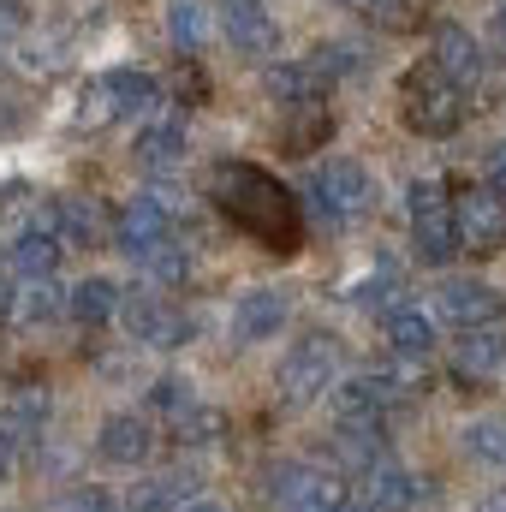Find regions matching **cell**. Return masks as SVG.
I'll return each mask as SVG.
<instances>
[{"label":"cell","instance_id":"cell-20","mask_svg":"<svg viewBox=\"0 0 506 512\" xmlns=\"http://www.w3.org/2000/svg\"><path fill=\"white\" fill-rule=\"evenodd\" d=\"M453 376L459 382H495L506 376V340L501 334H465L453 352Z\"/></svg>","mask_w":506,"mask_h":512},{"label":"cell","instance_id":"cell-6","mask_svg":"<svg viewBox=\"0 0 506 512\" xmlns=\"http://www.w3.org/2000/svg\"><path fill=\"white\" fill-rule=\"evenodd\" d=\"M114 322L126 328L131 346H143V352H179V346H191V316L167 292H120Z\"/></svg>","mask_w":506,"mask_h":512},{"label":"cell","instance_id":"cell-13","mask_svg":"<svg viewBox=\"0 0 506 512\" xmlns=\"http://www.w3.org/2000/svg\"><path fill=\"white\" fill-rule=\"evenodd\" d=\"M221 36L233 42L239 60H268L280 48V24L262 0H221Z\"/></svg>","mask_w":506,"mask_h":512},{"label":"cell","instance_id":"cell-21","mask_svg":"<svg viewBox=\"0 0 506 512\" xmlns=\"http://www.w3.org/2000/svg\"><path fill=\"white\" fill-rule=\"evenodd\" d=\"M328 137H334V114H328V102L286 108V120H280V143H286V155H310V149H322Z\"/></svg>","mask_w":506,"mask_h":512},{"label":"cell","instance_id":"cell-33","mask_svg":"<svg viewBox=\"0 0 506 512\" xmlns=\"http://www.w3.org/2000/svg\"><path fill=\"white\" fill-rule=\"evenodd\" d=\"M30 30V6L24 0H0V42L6 36H24Z\"/></svg>","mask_w":506,"mask_h":512},{"label":"cell","instance_id":"cell-3","mask_svg":"<svg viewBox=\"0 0 506 512\" xmlns=\"http://www.w3.org/2000/svg\"><path fill=\"white\" fill-rule=\"evenodd\" d=\"M155 102H161V84H155L149 72H137V66H114V72H102V78L84 84V96H78V126L84 131H108V126H120V120L149 114Z\"/></svg>","mask_w":506,"mask_h":512},{"label":"cell","instance_id":"cell-34","mask_svg":"<svg viewBox=\"0 0 506 512\" xmlns=\"http://www.w3.org/2000/svg\"><path fill=\"white\" fill-rule=\"evenodd\" d=\"M489 185L506 197V143H495V149H489Z\"/></svg>","mask_w":506,"mask_h":512},{"label":"cell","instance_id":"cell-29","mask_svg":"<svg viewBox=\"0 0 506 512\" xmlns=\"http://www.w3.org/2000/svg\"><path fill=\"white\" fill-rule=\"evenodd\" d=\"M167 36H173V48H179V54H197V48H203V36H209L203 6H197V0H173V6H167Z\"/></svg>","mask_w":506,"mask_h":512},{"label":"cell","instance_id":"cell-8","mask_svg":"<svg viewBox=\"0 0 506 512\" xmlns=\"http://www.w3.org/2000/svg\"><path fill=\"white\" fill-rule=\"evenodd\" d=\"M453 233H459V251L471 256L506 251V197L495 185H465L453 197Z\"/></svg>","mask_w":506,"mask_h":512},{"label":"cell","instance_id":"cell-24","mask_svg":"<svg viewBox=\"0 0 506 512\" xmlns=\"http://www.w3.org/2000/svg\"><path fill=\"white\" fill-rule=\"evenodd\" d=\"M459 447H465V459H477V465H495L506 471V417H471L465 429H459Z\"/></svg>","mask_w":506,"mask_h":512},{"label":"cell","instance_id":"cell-23","mask_svg":"<svg viewBox=\"0 0 506 512\" xmlns=\"http://www.w3.org/2000/svg\"><path fill=\"white\" fill-rule=\"evenodd\" d=\"M66 310H72L84 328H102V322H114V310H120V286H114L108 274H90V280H78V286L66 292Z\"/></svg>","mask_w":506,"mask_h":512},{"label":"cell","instance_id":"cell-9","mask_svg":"<svg viewBox=\"0 0 506 512\" xmlns=\"http://www.w3.org/2000/svg\"><path fill=\"white\" fill-rule=\"evenodd\" d=\"M274 501L286 512H364L340 477H328L316 465H280L274 471Z\"/></svg>","mask_w":506,"mask_h":512},{"label":"cell","instance_id":"cell-26","mask_svg":"<svg viewBox=\"0 0 506 512\" xmlns=\"http://www.w3.org/2000/svg\"><path fill=\"white\" fill-rule=\"evenodd\" d=\"M221 435H227V411L209 405V399H197V405L173 423V441H179V447H209V441H221Z\"/></svg>","mask_w":506,"mask_h":512},{"label":"cell","instance_id":"cell-30","mask_svg":"<svg viewBox=\"0 0 506 512\" xmlns=\"http://www.w3.org/2000/svg\"><path fill=\"white\" fill-rule=\"evenodd\" d=\"M197 399H203V393H197V382H191V376H161V382L149 387V405H155L167 423H179Z\"/></svg>","mask_w":506,"mask_h":512},{"label":"cell","instance_id":"cell-12","mask_svg":"<svg viewBox=\"0 0 506 512\" xmlns=\"http://www.w3.org/2000/svg\"><path fill=\"white\" fill-rule=\"evenodd\" d=\"M501 310H506V298L489 280H447L435 292V316L453 322L459 334H483L489 322H501Z\"/></svg>","mask_w":506,"mask_h":512},{"label":"cell","instance_id":"cell-35","mask_svg":"<svg viewBox=\"0 0 506 512\" xmlns=\"http://www.w3.org/2000/svg\"><path fill=\"white\" fill-rule=\"evenodd\" d=\"M12 471H18V453H12V435L0 423V483H12Z\"/></svg>","mask_w":506,"mask_h":512},{"label":"cell","instance_id":"cell-28","mask_svg":"<svg viewBox=\"0 0 506 512\" xmlns=\"http://www.w3.org/2000/svg\"><path fill=\"white\" fill-rule=\"evenodd\" d=\"M42 512H120V501L102 489V483H66V489H54Z\"/></svg>","mask_w":506,"mask_h":512},{"label":"cell","instance_id":"cell-4","mask_svg":"<svg viewBox=\"0 0 506 512\" xmlns=\"http://www.w3.org/2000/svg\"><path fill=\"white\" fill-rule=\"evenodd\" d=\"M399 120L417 131V137H453V131L465 126V96L429 60H417L399 78Z\"/></svg>","mask_w":506,"mask_h":512},{"label":"cell","instance_id":"cell-17","mask_svg":"<svg viewBox=\"0 0 506 512\" xmlns=\"http://www.w3.org/2000/svg\"><path fill=\"white\" fill-rule=\"evenodd\" d=\"M286 316H292V298H286L280 286H251V292H239V304H233V340H239V346L274 340V334L286 328Z\"/></svg>","mask_w":506,"mask_h":512},{"label":"cell","instance_id":"cell-1","mask_svg":"<svg viewBox=\"0 0 506 512\" xmlns=\"http://www.w3.org/2000/svg\"><path fill=\"white\" fill-rule=\"evenodd\" d=\"M215 209L227 215L233 233H245L268 256H298L304 251V203L256 161H221L209 179Z\"/></svg>","mask_w":506,"mask_h":512},{"label":"cell","instance_id":"cell-2","mask_svg":"<svg viewBox=\"0 0 506 512\" xmlns=\"http://www.w3.org/2000/svg\"><path fill=\"white\" fill-rule=\"evenodd\" d=\"M340 376H346L340 340H334L328 328H310V334H298V340L286 346V358H280V370H274V393H280L286 411H304V405L328 399V393L340 387Z\"/></svg>","mask_w":506,"mask_h":512},{"label":"cell","instance_id":"cell-18","mask_svg":"<svg viewBox=\"0 0 506 512\" xmlns=\"http://www.w3.org/2000/svg\"><path fill=\"white\" fill-rule=\"evenodd\" d=\"M381 340H387L393 358H417V364H429L435 346H441V328H435V316H429L423 304H393V310L381 316Z\"/></svg>","mask_w":506,"mask_h":512},{"label":"cell","instance_id":"cell-15","mask_svg":"<svg viewBox=\"0 0 506 512\" xmlns=\"http://www.w3.org/2000/svg\"><path fill=\"white\" fill-rule=\"evenodd\" d=\"M96 453H102L108 465H120V471L149 465V453H155V429H149V417H137V411H108L102 429H96Z\"/></svg>","mask_w":506,"mask_h":512},{"label":"cell","instance_id":"cell-16","mask_svg":"<svg viewBox=\"0 0 506 512\" xmlns=\"http://www.w3.org/2000/svg\"><path fill=\"white\" fill-rule=\"evenodd\" d=\"M429 66H435L459 96H471V90L483 84V48L471 42L465 24H435V54H429Z\"/></svg>","mask_w":506,"mask_h":512},{"label":"cell","instance_id":"cell-19","mask_svg":"<svg viewBox=\"0 0 506 512\" xmlns=\"http://www.w3.org/2000/svg\"><path fill=\"white\" fill-rule=\"evenodd\" d=\"M60 245L42 233V227H24L18 239H12V251H6V268L18 274V280H54L60 274Z\"/></svg>","mask_w":506,"mask_h":512},{"label":"cell","instance_id":"cell-37","mask_svg":"<svg viewBox=\"0 0 506 512\" xmlns=\"http://www.w3.org/2000/svg\"><path fill=\"white\" fill-rule=\"evenodd\" d=\"M185 512H221V507H185Z\"/></svg>","mask_w":506,"mask_h":512},{"label":"cell","instance_id":"cell-7","mask_svg":"<svg viewBox=\"0 0 506 512\" xmlns=\"http://www.w3.org/2000/svg\"><path fill=\"white\" fill-rule=\"evenodd\" d=\"M411 245L429 268H447L459 256V233H453V197L447 179H417L411 185Z\"/></svg>","mask_w":506,"mask_h":512},{"label":"cell","instance_id":"cell-31","mask_svg":"<svg viewBox=\"0 0 506 512\" xmlns=\"http://www.w3.org/2000/svg\"><path fill=\"white\" fill-rule=\"evenodd\" d=\"M42 423H48V393H12V429L42 435ZM12 429H6V435H12Z\"/></svg>","mask_w":506,"mask_h":512},{"label":"cell","instance_id":"cell-36","mask_svg":"<svg viewBox=\"0 0 506 512\" xmlns=\"http://www.w3.org/2000/svg\"><path fill=\"white\" fill-rule=\"evenodd\" d=\"M483 512H506V483H501V489H489V495H483Z\"/></svg>","mask_w":506,"mask_h":512},{"label":"cell","instance_id":"cell-22","mask_svg":"<svg viewBox=\"0 0 506 512\" xmlns=\"http://www.w3.org/2000/svg\"><path fill=\"white\" fill-rule=\"evenodd\" d=\"M66 310V292H60V280H24L18 292H12V304H6V322H24V328H36V322H54Z\"/></svg>","mask_w":506,"mask_h":512},{"label":"cell","instance_id":"cell-10","mask_svg":"<svg viewBox=\"0 0 506 512\" xmlns=\"http://www.w3.org/2000/svg\"><path fill=\"white\" fill-rule=\"evenodd\" d=\"M179 227H173V209L161 197H131L126 209L114 215V245L131 256V262H149L161 245H173Z\"/></svg>","mask_w":506,"mask_h":512},{"label":"cell","instance_id":"cell-32","mask_svg":"<svg viewBox=\"0 0 506 512\" xmlns=\"http://www.w3.org/2000/svg\"><path fill=\"white\" fill-rule=\"evenodd\" d=\"M346 6H352V12H364V18H376V24H393V30H399V24H411V12H405L411 0H346Z\"/></svg>","mask_w":506,"mask_h":512},{"label":"cell","instance_id":"cell-11","mask_svg":"<svg viewBox=\"0 0 506 512\" xmlns=\"http://www.w3.org/2000/svg\"><path fill=\"white\" fill-rule=\"evenodd\" d=\"M358 507L364 512H417L423 501V477L417 471H405L399 459H376V465H364L358 471Z\"/></svg>","mask_w":506,"mask_h":512},{"label":"cell","instance_id":"cell-14","mask_svg":"<svg viewBox=\"0 0 506 512\" xmlns=\"http://www.w3.org/2000/svg\"><path fill=\"white\" fill-rule=\"evenodd\" d=\"M36 227H42L60 251H90V245L102 239V215H96V203H90V197H78V191L48 197V209L36 215Z\"/></svg>","mask_w":506,"mask_h":512},{"label":"cell","instance_id":"cell-27","mask_svg":"<svg viewBox=\"0 0 506 512\" xmlns=\"http://www.w3.org/2000/svg\"><path fill=\"white\" fill-rule=\"evenodd\" d=\"M126 512H185V483L179 477H143V483H131Z\"/></svg>","mask_w":506,"mask_h":512},{"label":"cell","instance_id":"cell-25","mask_svg":"<svg viewBox=\"0 0 506 512\" xmlns=\"http://www.w3.org/2000/svg\"><path fill=\"white\" fill-rule=\"evenodd\" d=\"M143 167H173L185 161V126L179 120H155V126H137V149H131Z\"/></svg>","mask_w":506,"mask_h":512},{"label":"cell","instance_id":"cell-5","mask_svg":"<svg viewBox=\"0 0 506 512\" xmlns=\"http://www.w3.org/2000/svg\"><path fill=\"white\" fill-rule=\"evenodd\" d=\"M304 197H310V209H316L328 227H352V221H364V215H370L376 185H370V173H364L358 161L334 155V161H322V167L310 173Z\"/></svg>","mask_w":506,"mask_h":512}]
</instances>
